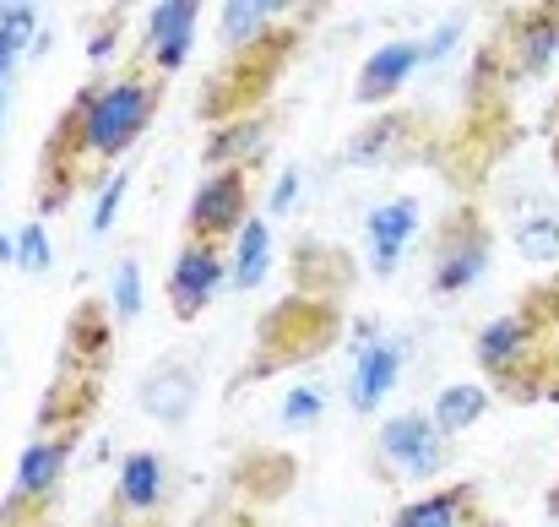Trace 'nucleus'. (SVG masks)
<instances>
[{
	"label": "nucleus",
	"mask_w": 559,
	"mask_h": 527,
	"mask_svg": "<svg viewBox=\"0 0 559 527\" xmlns=\"http://www.w3.org/2000/svg\"><path fill=\"white\" fill-rule=\"evenodd\" d=\"M158 98H164V82L153 71H120V77L87 82L76 104L66 109V120L55 126L49 153H60L66 164H115L147 137Z\"/></svg>",
	"instance_id": "f257e3e1"
},
{
	"label": "nucleus",
	"mask_w": 559,
	"mask_h": 527,
	"mask_svg": "<svg viewBox=\"0 0 559 527\" xmlns=\"http://www.w3.org/2000/svg\"><path fill=\"white\" fill-rule=\"evenodd\" d=\"M374 468L391 484H424L440 479L451 462V435L435 424V413H391L374 430Z\"/></svg>",
	"instance_id": "f03ea898"
},
{
	"label": "nucleus",
	"mask_w": 559,
	"mask_h": 527,
	"mask_svg": "<svg viewBox=\"0 0 559 527\" xmlns=\"http://www.w3.org/2000/svg\"><path fill=\"white\" fill-rule=\"evenodd\" d=\"M71 446H76V424H66V430H38V435L22 446L16 473H11V495H5L11 527L22 523V517H38V512L55 506L60 479H66V468H71Z\"/></svg>",
	"instance_id": "7ed1b4c3"
},
{
	"label": "nucleus",
	"mask_w": 559,
	"mask_h": 527,
	"mask_svg": "<svg viewBox=\"0 0 559 527\" xmlns=\"http://www.w3.org/2000/svg\"><path fill=\"white\" fill-rule=\"evenodd\" d=\"M245 223H250V175L245 169H206V179L190 196L186 239L234 245Z\"/></svg>",
	"instance_id": "20e7f679"
},
{
	"label": "nucleus",
	"mask_w": 559,
	"mask_h": 527,
	"mask_svg": "<svg viewBox=\"0 0 559 527\" xmlns=\"http://www.w3.org/2000/svg\"><path fill=\"white\" fill-rule=\"evenodd\" d=\"M489 250H495V229L478 218V207H462L445 229H440V245H435V294H467L484 267H489Z\"/></svg>",
	"instance_id": "39448f33"
},
{
	"label": "nucleus",
	"mask_w": 559,
	"mask_h": 527,
	"mask_svg": "<svg viewBox=\"0 0 559 527\" xmlns=\"http://www.w3.org/2000/svg\"><path fill=\"white\" fill-rule=\"evenodd\" d=\"M223 283H228V250L206 245V239H186L169 261V278H164V300H169L175 321H195L217 300Z\"/></svg>",
	"instance_id": "423d86ee"
},
{
	"label": "nucleus",
	"mask_w": 559,
	"mask_h": 527,
	"mask_svg": "<svg viewBox=\"0 0 559 527\" xmlns=\"http://www.w3.org/2000/svg\"><path fill=\"white\" fill-rule=\"evenodd\" d=\"M195 397H201V370H195L190 353L158 359V364L142 375V391H136L142 413H147L153 424H164V430H180V424H186L190 413H195Z\"/></svg>",
	"instance_id": "0eeeda50"
},
{
	"label": "nucleus",
	"mask_w": 559,
	"mask_h": 527,
	"mask_svg": "<svg viewBox=\"0 0 559 527\" xmlns=\"http://www.w3.org/2000/svg\"><path fill=\"white\" fill-rule=\"evenodd\" d=\"M169 506V462L164 452H131L115 473L109 490V512L131 517V523H158V512Z\"/></svg>",
	"instance_id": "6e6552de"
},
{
	"label": "nucleus",
	"mask_w": 559,
	"mask_h": 527,
	"mask_svg": "<svg viewBox=\"0 0 559 527\" xmlns=\"http://www.w3.org/2000/svg\"><path fill=\"white\" fill-rule=\"evenodd\" d=\"M195 16H201V5H195V0H158V5L147 11L142 60H147V71H153L158 82H164V77H175V71L186 66L190 38H195Z\"/></svg>",
	"instance_id": "1a4fd4ad"
},
{
	"label": "nucleus",
	"mask_w": 559,
	"mask_h": 527,
	"mask_svg": "<svg viewBox=\"0 0 559 527\" xmlns=\"http://www.w3.org/2000/svg\"><path fill=\"white\" fill-rule=\"evenodd\" d=\"M413 234H418V201H413V196H391V201L370 207V218H365V245H370L374 278H391V272H396V261L407 256Z\"/></svg>",
	"instance_id": "9d476101"
},
{
	"label": "nucleus",
	"mask_w": 559,
	"mask_h": 527,
	"mask_svg": "<svg viewBox=\"0 0 559 527\" xmlns=\"http://www.w3.org/2000/svg\"><path fill=\"white\" fill-rule=\"evenodd\" d=\"M418 66H424V44H418V38H391V44H380L374 55H365V66H359V77H354V98H359V104L396 98Z\"/></svg>",
	"instance_id": "9b49d317"
},
{
	"label": "nucleus",
	"mask_w": 559,
	"mask_h": 527,
	"mask_svg": "<svg viewBox=\"0 0 559 527\" xmlns=\"http://www.w3.org/2000/svg\"><path fill=\"white\" fill-rule=\"evenodd\" d=\"M402 359H407V343H402V338H370V343H365L354 375H348V402H354V413H374V408L391 397V386H396V375H402Z\"/></svg>",
	"instance_id": "f8f14e48"
},
{
	"label": "nucleus",
	"mask_w": 559,
	"mask_h": 527,
	"mask_svg": "<svg viewBox=\"0 0 559 527\" xmlns=\"http://www.w3.org/2000/svg\"><path fill=\"white\" fill-rule=\"evenodd\" d=\"M391 527H489L484 523V506L467 484H451V490H429V495H413L391 512Z\"/></svg>",
	"instance_id": "ddd939ff"
},
{
	"label": "nucleus",
	"mask_w": 559,
	"mask_h": 527,
	"mask_svg": "<svg viewBox=\"0 0 559 527\" xmlns=\"http://www.w3.org/2000/svg\"><path fill=\"white\" fill-rule=\"evenodd\" d=\"M533 321L527 316H495L478 338H473V359L489 370V375H516L527 359H533Z\"/></svg>",
	"instance_id": "4468645a"
},
{
	"label": "nucleus",
	"mask_w": 559,
	"mask_h": 527,
	"mask_svg": "<svg viewBox=\"0 0 559 527\" xmlns=\"http://www.w3.org/2000/svg\"><path fill=\"white\" fill-rule=\"evenodd\" d=\"M511 55H516V71L522 77H544L559 55V11L544 5V11H522L511 22Z\"/></svg>",
	"instance_id": "2eb2a0df"
},
{
	"label": "nucleus",
	"mask_w": 559,
	"mask_h": 527,
	"mask_svg": "<svg viewBox=\"0 0 559 527\" xmlns=\"http://www.w3.org/2000/svg\"><path fill=\"white\" fill-rule=\"evenodd\" d=\"M261 153H266V120L239 115V120H228V126L212 131L206 164H212V169H245V175H250V164H255Z\"/></svg>",
	"instance_id": "dca6fc26"
},
{
	"label": "nucleus",
	"mask_w": 559,
	"mask_h": 527,
	"mask_svg": "<svg viewBox=\"0 0 559 527\" xmlns=\"http://www.w3.org/2000/svg\"><path fill=\"white\" fill-rule=\"evenodd\" d=\"M272 272V229L261 223V218H250L245 229H239V239H234V256H228V283L239 289V294H250V289H261V278Z\"/></svg>",
	"instance_id": "f3484780"
},
{
	"label": "nucleus",
	"mask_w": 559,
	"mask_h": 527,
	"mask_svg": "<svg viewBox=\"0 0 559 527\" xmlns=\"http://www.w3.org/2000/svg\"><path fill=\"white\" fill-rule=\"evenodd\" d=\"M277 0H228L223 5V16H217V38H223V49L234 55V49H250L272 22H277Z\"/></svg>",
	"instance_id": "a211bd4d"
},
{
	"label": "nucleus",
	"mask_w": 559,
	"mask_h": 527,
	"mask_svg": "<svg viewBox=\"0 0 559 527\" xmlns=\"http://www.w3.org/2000/svg\"><path fill=\"white\" fill-rule=\"evenodd\" d=\"M489 402H495V397H489V386H473V380H462V386H440L429 413H435V424H440V430L456 441L462 430H473V424L489 413Z\"/></svg>",
	"instance_id": "6ab92c4d"
},
{
	"label": "nucleus",
	"mask_w": 559,
	"mask_h": 527,
	"mask_svg": "<svg viewBox=\"0 0 559 527\" xmlns=\"http://www.w3.org/2000/svg\"><path fill=\"white\" fill-rule=\"evenodd\" d=\"M33 27H38V5H5L0 11V71H5V93H11V71H16Z\"/></svg>",
	"instance_id": "aec40b11"
},
{
	"label": "nucleus",
	"mask_w": 559,
	"mask_h": 527,
	"mask_svg": "<svg viewBox=\"0 0 559 527\" xmlns=\"http://www.w3.org/2000/svg\"><path fill=\"white\" fill-rule=\"evenodd\" d=\"M516 250L527 256V261H559V218L555 212H527V218H516Z\"/></svg>",
	"instance_id": "412c9836"
},
{
	"label": "nucleus",
	"mask_w": 559,
	"mask_h": 527,
	"mask_svg": "<svg viewBox=\"0 0 559 527\" xmlns=\"http://www.w3.org/2000/svg\"><path fill=\"white\" fill-rule=\"evenodd\" d=\"M109 305H115L120 321H136V311H142V267H136V256H120V267L109 278Z\"/></svg>",
	"instance_id": "4be33fe9"
},
{
	"label": "nucleus",
	"mask_w": 559,
	"mask_h": 527,
	"mask_svg": "<svg viewBox=\"0 0 559 527\" xmlns=\"http://www.w3.org/2000/svg\"><path fill=\"white\" fill-rule=\"evenodd\" d=\"M16 272H27V278L49 272V234H44V223L16 229Z\"/></svg>",
	"instance_id": "5701e85b"
},
{
	"label": "nucleus",
	"mask_w": 559,
	"mask_h": 527,
	"mask_svg": "<svg viewBox=\"0 0 559 527\" xmlns=\"http://www.w3.org/2000/svg\"><path fill=\"white\" fill-rule=\"evenodd\" d=\"M391 137H402V120H380V126H370V131H359L354 148H348L343 159H348V164H374V159L391 148Z\"/></svg>",
	"instance_id": "b1692460"
},
{
	"label": "nucleus",
	"mask_w": 559,
	"mask_h": 527,
	"mask_svg": "<svg viewBox=\"0 0 559 527\" xmlns=\"http://www.w3.org/2000/svg\"><path fill=\"white\" fill-rule=\"evenodd\" d=\"M120 201H126V169L104 179V196H98V207H93V234H109V229H115Z\"/></svg>",
	"instance_id": "393cba45"
},
{
	"label": "nucleus",
	"mask_w": 559,
	"mask_h": 527,
	"mask_svg": "<svg viewBox=\"0 0 559 527\" xmlns=\"http://www.w3.org/2000/svg\"><path fill=\"white\" fill-rule=\"evenodd\" d=\"M321 408H326V397H321L316 386H305V391H294V397H288V408H283V424H310Z\"/></svg>",
	"instance_id": "a878e982"
},
{
	"label": "nucleus",
	"mask_w": 559,
	"mask_h": 527,
	"mask_svg": "<svg viewBox=\"0 0 559 527\" xmlns=\"http://www.w3.org/2000/svg\"><path fill=\"white\" fill-rule=\"evenodd\" d=\"M294 185H299V169H283V185L272 190V207H277V212H288V207H294Z\"/></svg>",
	"instance_id": "bb28decb"
},
{
	"label": "nucleus",
	"mask_w": 559,
	"mask_h": 527,
	"mask_svg": "<svg viewBox=\"0 0 559 527\" xmlns=\"http://www.w3.org/2000/svg\"><path fill=\"white\" fill-rule=\"evenodd\" d=\"M93 527H158V523H131V517H120V512H104Z\"/></svg>",
	"instance_id": "cd10ccee"
},
{
	"label": "nucleus",
	"mask_w": 559,
	"mask_h": 527,
	"mask_svg": "<svg viewBox=\"0 0 559 527\" xmlns=\"http://www.w3.org/2000/svg\"><path fill=\"white\" fill-rule=\"evenodd\" d=\"M549 517L559 523V479H555V490H549Z\"/></svg>",
	"instance_id": "c85d7f7f"
}]
</instances>
